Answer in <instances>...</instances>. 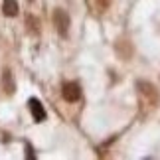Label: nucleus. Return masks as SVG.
<instances>
[{"instance_id":"7ed1b4c3","label":"nucleus","mask_w":160,"mask_h":160,"mask_svg":"<svg viewBox=\"0 0 160 160\" xmlns=\"http://www.w3.org/2000/svg\"><path fill=\"white\" fill-rule=\"evenodd\" d=\"M137 87H138V91H140V95H144L146 99H148L150 105L158 103V93H156V89L152 87L150 83H146V81H138V83H137Z\"/></svg>"},{"instance_id":"f257e3e1","label":"nucleus","mask_w":160,"mask_h":160,"mask_svg":"<svg viewBox=\"0 0 160 160\" xmlns=\"http://www.w3.org/2000/svg\"><path fill=\"white\" fill-rule=\"evenodd\" d=\"M53 24H55V28H58L61 38H65V36L69 34L71 20H69V14H67L63 8H55L53 10Z\"/></svg>"},{"instance_id":"20e7f679","label":"nucleus","mask_w":160,"mask_h":160,"mask_svg":"<svg viewBox=\"0 0 160 160\" xmlns=\"http://www.w3.org/2000/svg\"><path fill=\"white\" fill-rule=\"evenodd\" d=\"M30 111H32V117L38 122L46 121V109H44V105H42L38 99H30Z\"/></svg>"},{"instance_id":"0eeeda50","label":"nucleus","mask_w":160,"mask_h":160,"mask_svg":"<svg viewBox=\"0 0 160 160\" xmlns=\"http://www.w3.org/2000/svg\"><path fill=\"white\" fill-rule=\"evenodd\" d=\"M26 148H28V158H34V154H32V146H30V144H28V146H26Z\"/></svg>"},{"instance_id":"39448f33","label":"nucleus","mask_w":160,"mask_h":160,"mask_svg":"<svg viewBox=\"0 0 160 160\" xmlns=\"http://www.w3.org/2000/svg\"><path fill=\"white\" fill-rule=\"evenodd\" d=\"M2 85H4V91H6L8 95H12V93L16 91V83H14V77H12V71H10V69H4Z\"/></svg>"},{"instance_id":"f03ea898","label":"nucleus","mask_w":160,"mask_h":160,"mask_svg":"<svg viewBox=\"0 0 160 160\" xmlns=\"http://www.w3.org/2000/svg\"><path fill=\"white\" fill-rule=\"evenodd\" d=\"M61 95H63V99L65 101H69V103H75L81 99V87H79L77 83H65L63 85V89H61Z\"/></svg>"},{"instance_id":"423d86ee","label":"nucleus","mask_w":160,"mask_h":160,"mask_svg":"<svg viewBox=\"0 0 160 160\" xmlns=\"http://www.w3.org/2000/svg\"><path fill=\"white\" fill-rule=\"evenodd\" d=\"M18 2L16 0H2V12H4V16H8V18H14L18 16Z\"/></svg>"}]
</instances>
